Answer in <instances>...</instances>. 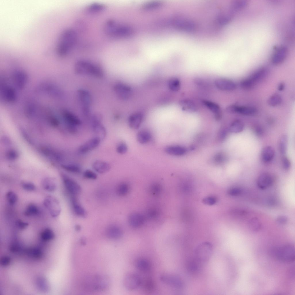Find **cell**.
<instances>
[{
  "label": "cell",
  "instance_id": "1",
  "mask_svg": "<svg viewBox=\"0 0 295 295\" xmlns=\"http://www.w3.org/2000/svg\"><path fill=\"white\" fill-rule=\"evenodd\" d=\"M77 39V35L73 29H68L64 31L59 37L58 52L61 56L67 55L73 48Z\"/></svg>",
  "mask_w": 295,
  "mask_h": 295
},
{
  "label": "cell",
  "instance_id": "2",
  "mask_svg": "<svg viewBox=\"0 0 295 295\" xmlns=\"http://www.w3.org/2000/svg\"><path fill=\"white\" fill-rule=\"evenodd\" d=\"M74 71L78 75H88L97 78L102 77L104 75L103 71L101 67L85 60L77 61L75 65Z\"/></svg>",
  "mask_w": 295,
  "mask_h": 295
},
{
  "label": "cell",
  "instance_id": "3",
  "mask_svg": "<svg viewBox=\"0 0 295 295\" xmlns=\"http://www.w3.org/2000/svg\"><path fill=\"white\" fill-rule=\"evenodd\" d=\"M109 278L103 275H96L89 276L84 281L83 286L85 289L90 291H105L110 285Z\"/></svg>",
  "mask_w": 295,
  "mask_h": 295
},
{
  "label": "cell",
  "instance_id": "4",
  "mask_svg": "<svg viewBox=\"0 0 295 295\" xmlns=\"http://www.w3.org/2000/svg\"><path fill=\"white\" fill-rule=\"evenodd\" d=\"M270 254L273 257L282 261L290 262L294 261L295 247L294 245L288 244L280 247L272 248Z\"/></svg>",
  "mask_w": 295,
  "mask_h": 295
},
{
  "label": "cell",
  "instance_id": "5",
  "mask_svg": "<svg viewBox=\"0 0 295 295\" xmlns=\"http://www.w3.org/2000/svg\"><path fill=\"white\" fill-rule=\"evenodd\" d=\"M104 28L106 33L109 36L113 37H125L130 35L132 32L131 28L119 25L112 20H109L106 22Z\"/></svg>",
  "mask_w": 295,
  "mask_h": 295
},
{
  "label": "cell",
  "instance_id": "6",
  "mask_svg": "<svg viewBox=\"0 0 295 295\" xmlns=\"http://www.w3.org/2000/svg\"><path fill=\"white\" fill-rule=\"evenodd\" d=\"M213 249L212 245L208 242H204L200 244L195 250L196 260L200 262L207 261L212 255Z\"/></svg>",
  "mask_w": 295,
  "mask_h": 295
},
{
  "label": "cell",
  "instance_id": "7",
  "mask_svg": "<svg viewBox=\"0 0 295 295\" xmlns=\"http://www.w3.org/2000/svg\"><path fill=\"white\" fill-rule=\"evenodd\" d=\"M78 98L80 103L83 114L88 116L90 113V106L92 99L91 94L87 90L79 89L77 91Z\"/></svg>",
  "mask_w": 295,
  "mask_h": 295
},
{
  "label": "cell",
  "instance_id": "8",
  "mask_svg": "<svg viewBox=\"0 0 295 295\" xmlns=\"http://www.w3.org/2000/svg\"><path fill=\"white\" fill-rule=\"evenodd\" d=\"M43 203L52 217L56 218L59 215L61 211V206L56 198L52 196H48L44 199Z\"/></svg>",
  "mask_w": 295,
  "mask_h": 295
},
{
  "label": "cell",
  "instance_id": "9",
  "mask_svg": "<svg viewBox=\"0 0 295 295\" xmlns=\"http://www.w3.org/2000/svg\"><path fill=\"white\" fill-rule=\"evenodd\" d=\"M160 279L164 283L175 289L180 290L183 288V281L177 275L165 274L161 275Z\"/></svg>",
  "mask_w": 295,
  "mask_h": 295
},
{
  "label": "cell",
  "instance_id": "10",
  "mask_svg": "<svg viewBox=\"0 0 295 295\" xmlns=\"http://www.w3.org/2000/svg\"><path fill=\"white\" fill-rule=\"evenodd\" d=\"M141 283V279L137 274L129 273L125 276L123 284L124 287L129 290H133L137 288Z\"/></svg>",
  "mask_w": 295,
  "mask_h": 295
},
{
  "label": "cell",
  "instance_id": "11",
  "mask_svg": "<svg viewBox=\"0 0 295 295\" xmlns=\"http://www.w3.org/2000/svg\"><path fill=\"white\" fill-rule=\"evenodd\" d=\"M61 177L65 188L71 194L75 196L81 192V187L77 182L64 174H61Z\"/></svg>",
  "mask_w": 295,
  "mask_h": 295
},
{
  "label": "cell",
  "instance_id": "12",
  "mask_svg": "<svg viewBox=\"0 0 295 295\" xmlns=\"http://www.w3.org/2000/svg\"><path fill=\"white\" fill-rule=\"evenodd\" d=\"M226 110L230 113H237L246 115H253L257 112L256 109L253 107L239 106L235 105H231L228 106L226 109Z\"/></svg>",
  "mask_w": 295,
  "mask_h": 295
},
{
  "label": "cell",
  "instance_id": "13",
  "mask_svg": "<svg viewBox=\"0 0 295 295\" xmlns=\"http://www.w3.org/2000/svg\"><path fill=\"white\" fill-rule=\"evenodd\" d=\"M101 141L99 138L94 137L80 146L78 148V152L80 154L87 153L97 148Z\"/></svg>",
  "mask_w": 295,
  "mask_h": 295
},
{
  "label": "cell",
  "instance_id": "14",
  "mask_svg": "<svg viewBox=\"0 0 295 295\" xmlns=\"http://www.w3.org/2000/svg\"><path fill=\"white\" fill-rule=\"evenodd\" d=\"M62 114L64 121L69 128L74 129L81 124V121L80 119L70 111L64 110Z\"/></svg>",
  "mask_w": 295,
  "mask_h": 295
},
{
  "label": "cell",
  "instance_id": "15",
  "mask_svg": "<svg viewBox=\"0 0 295 295\" xmlns=\"http://www.w3.org/2000/svg\"><path fill=\"white\" fill-rule=\"evenodd\" d=\"M115 92L120 99L126 100L131 96V90L128 86L122 83L116 84L114 87Z\"/></svg>",
  "mask_w": 295,
  "mask_h": 295
},
{
  "label": "cell",
  "instance_id": "16",
  "mask_svg": "<svg viewBox=\"0 0 295 295\" xmlns=\"http://www.w3.org/2000/svg\"><path fill=\"white\" fill-rule=\"evenodd\" d=\"M1 95L4 100L7 102L14 103L17 99V95L15 90L8 86L3 85L2 88Z\"/></svg>",
  "mask_w": 295,
  "mask_h": 295
},
{
  "label": "cell",
  "instance_id": "17",
  "mask_svg": "<svg viewBox=\"0 0 295 295\" xmlns=\"http://www.w3.org/2000/svg\"><path fill=\"white\" fill-rule=\"evenodd\" d=\"M215 86L219 89L224 91H231L236 88V85L232 81L226 79L219 78L214 82Z\"/></svg>",
  "mask_w": 295,
  "mask_h": 295
},
{
  "label": "cell",
  "instance_id": "18",
  "mask_svg": "<svg viewBox=\"0 0 295 295\" xmlns=\"http://www.w3.org/2000/svg\"><path fill=\"white\" fill-rule=\"evenodd\" d=\"M273 179L271 175L268 173H262L259 176L257 181L258 187L262 190L266 189L272 184Z\"/></svg>",
  "mask_w": 295,
  "mask_h": 295
},
{
  "label": "cell",
  "instance_id": "19",
  "mask_svg": "<svg viewBox=\"0 0 295 295\" xmlns=\"http://www.w3.org/2000/svg\"><path fill=\"white\" fill-rule=\"evenodd\" d=\"M287 48L285 47L278 48L272 56L271 61L275 65H278L282 62L285 59L287 54Z\"/></svg>",
  "mask_w": 295,
  "mask_h": 295
},
{
  "label": "cell",
  "instance_id": "20",
  "mask_svg": "<svg viewBox=\"0 0 295 295\" xmlns=\"http://www.w3.org/2000/svg\"><path fill=\"white\" fill-rule=\"evenodd\" d=\"M14 82L17 87L20 89H22L25 86L27 81V75L22 71H17L14 74Z\"/></svg>",
  "mask_w": 295,
  "mask_h": 295
},
{
  "label": "cell",
  "instance_id": "21",
  "mask_svg": "<svg viewBox=\"0 0 295 295\" xmlns=\"http://www.w3.org/2000/svg\"><path fill=\"white\" fill-rule=\"evenodd\" d=\"M105 232L108 238L113 239H118L122 235V231L121 229L115 225L109 226L107 228Z\"/></svg>",
  "mask_w": 295,
  "mask_h": 295
},
{
  "label": "cell",
  "instance_id": "22",
  "mask_svg": "<svg viewBox=\"0 0 295 295\" xmlns=\"http://www.w3.org/2000/svg\"><path fill=\"white\" fill-rule=\"evenodd\" d=\"M92 167L94 170L100 174L106 173L111 169V166L109 163L101 160H96L94 162Z\"/></svg>",
  "mask_w": 295,
  "mask_h": 295
},
{
  "label": "cell",
  "instance_id": "23",
  "mask_svg": "<svg viewBox=\"0 0 295 295\" xmlns=\"http://www.w3.org/2000/svg\"><path fill=\"white\" fill-rule=\"evenodd\" d=\"M145 217L142 214L138 213L131 214L129 218L130 225L132 227L137 228L142 225L145 221Z\"/></svg>",
  "mask_w": 295,
  "mask_h": 295
},
{
  "label": "cell",
  "instance_id": "24",
  "mask_svg": "<svg viewBox=\"0 0 295 295\" xmlns=\"http://www.w3.org/2000/svg\"><path fill=\"white\" fill-rule=\"evenodd\" d=\"M143 119V116L139 113H134L131 115L128 120L130 127L134 129H137L139 127Z\"/></svg>",
  "mask_w": 295,
  "mask_h": 295
},
{
  "label": "cell",
  "instance_id": "25",
  "mask_svg": "<svg viewBox=\"0 0 295 295\" xmlns=\"http://www.w3.org/2000/svg\"><path fill=\"white\" fill-rule=\"evenodd\" d=\"M71 202L73 209L75 214L81 217H86L87 215L86 211L78 202L74 196L71 197Z\"/></svg>",
  "mask_w": 295,
  "mask_h": 295
},
{
  "label": "cell",
  "instance_id": "26",
  "mask_svg": "<svg viewBox=\"0 0 295 295\" xmlns=\"http://www.w3.org/2000/svg\"><path fill=\"white\" fill-rule=\"evenodd\" d=\"M275 154V151L272 147L269 145L265 146L261 152L262 159L265 162H270L273 158Z\"/></svg>",
  "mask_w": 295,
  "mask_h": 295
},
{
  "label": "cell",
  "instance_id": "27",
  "mask_svg": "<svg viewBox=\"0 0 295 295\" xmlns=\"http://www.w3.org/2000/svg\"><path fill=\"white\" fill-rule=\"evenodd\" d=\"M203 103L215 115V118L217 120L220 119L221 117V110L220 106L217 104L213 102L207 101L203 100Z\"/></svg>",
  "mask_w": 295,
  "mask_h": 295
},
{
  "label": "cell",
  "instance_id": "28",
  "mask_svg": "<svg viewBox=\"0 0 295 295\" xmlns=\"http://www.w3.org/2000/svg\"><path fill=\"white\" fill-rule=\"evenodd\" d=\"M179 105L182 109L190 113L194 112L197 110V107L192 101L188 99H184L179 102Z\"/></svg>",
  "mask_w": 295,
  "mask_h": 295
},
{
  "label": "cell",
  "instance_id": "29",
  "mask_svg": "<svg viewBox=\"0 0 295 295\" xmlns=\"http://www.w3.org/2000/svg\"><path fill=\"white\" fill-rule=\"evenodd\" d=\"M165 151L168 154L175 156L183 155L186 152V150L184 147L175 145L167 147L165 148Z\"/></svg>",
  "mask_w": 295,
  "mask_h": 295
},
{
  "label": "cell",
  "instance_id": "30",
  "mask_svg": "<svg viewBox=\"0 0 295 295\" xmlns=\"http://www.w3.org/2000/svg\"><path fill=\"white\" fill-rule=\"evenodd\" d=\"M267 72L266 68L264 67L261 68L255 72L249 78L255 85L265 77Z\"/></svg>",
  "mask_w": 295,
  "mask_h": 295
},
{
  "label": "cell",
  "instance_id": "31",
  "mask_svg": "<svg viewBox=\"0 0 295 295\" xmlns=\"http://www.w3.org/2000/svg\"><path fill=\"white\" fill-rule=\"evenodd\" d=\"M42 186L44 190L49 192H53L57 188V185L55 180L51 177L44 178L42 182Z\"/></svg>",
  "mask_w": 295,
  "mask_h": 295
},
{
  "label": "cell",
  "instance_id": "32",
  "mask_svg": "<svg viewBox=\"0 0 295 295\" xmlns=\"http://www.w3.org/2000/svg\"><path fill=\"white\" fill-rule=\"evenodd\" d=\"M137 138L139 142L141 144H145L150 141L151 139V136L148 131L142 130L138 133Z\"/></svg>",
  "mask_w": 295,
  "mask_h": 295
},
{
  "label": "cell",
  "instance_id": "33",
  "mask_svg": "<svg viewBox=\"0 0 295 295\" xmlns=\"http://www.w3.org/2000/svg\"><path fill=\"white\" fill-rule=\"evenodd\" d=\"M243 122L239 120L234 121L230 124L229 131L231 133H237L241 132L244 128Z\"/></svg>",
  "mask_w": 295,
  "mask_h": 295
},
{
  "label": "cell",
  "instance_id": "34",
  "mask_svg": "<svg viewBox=\"0 0 295 295\" xmlns=\"http://www.w3.org/2000/svg\"><path fill=\"white\" fill-rule=\"evenodd\" d=\"M135 266L137 269L142 271H147L149 270L150 267L149 262L144 258L138 259L136 261Z\"/></svg>",
  "mask_w": 295,
  "mask_h": 295
},
{
  "label": "cell",
  "instance_id": "35",
  "mask_svg": "<svg viewBox=\"0 0 295 295\" xmlns=\"http://www.w3.org/2000/svg\"><path fill=\"white\" fill-rule=\"evenodd\" d=\"M288 137L286 135H283L281 137L279 144V151L281 154L284 155L285 154L287 148Z\"/></svg>",
  "mask_w": 295,
  "mask_h": 295
},
{
  "label": "cell",
  "instance_id": "36",
  "mask_svg": "<svg viewBox=\"0 0 295 295\" xmlns=\"http://www.w3.org/2000/svg\"><path fill=\"white\" fill-rule=\"evenodd\" d=\"M248 225L249 229L254 232L259 231L261 227V224L260 220L256 218H253L250 219Z\"/></svg>",
  "mask_w": 295,
  "mask_h": 295
},
{
  "label": "cell",
  "instance_id": "37",
  "mask_svg": "<svg viewBox=\"0 0 295 295\" xmlns=\"http://www.w3.org/2000/svg\"><path fill=\"white\" fill-rule=\"evenodd\" d=\"M168 86L170 90L173 91H177L180 90L181 83L178 78L173 77L169 80L168 82Z\"/></svg>",
  "mask_w": 295,
  "mask_h": 295
},
{
  "label": "cell",
  "instance_id": "38",
  "mask_svg": "<svg viewBox=\"0 0 295 295\" xmlns=\"http://www.w3.org/2000/svg\"><path fill=\"white\" fill-rule=\"evenodd\" d=\"M62 167L65 170L73 173H79L81 171L80 167L76 164H63L62 165Z\"/></svg>",
  "mask_w": 295,
  "mask_h": 295
},
{
  "label": "cell",
  "instance_id": "39",
  "mask_svg": "<svg viewBox=\"0 0 295 295\" xmlns=\"http://www.w3.org/2000/svg\"><path fill=\"white\" fill-rule=\"evenodd\" d=\"M39 213V209L35 205L33 204H29L26 207L24 211L26 215L31 216L37 215Z\"/></svg>",
  "mask_w": 295,
  "mask_h": 295
},
{
  "label": "cell",
  "instance_id": "40",
  "mask_svg": "<svg viewBox=\"0 0 295 295\" xmlns=\"http://www.w3.org/2000/svg\"><path fill=\"white\" fill-rule=\"evenodd\" d=\"M282 101V98L280 95L278 94H274L269 98L268 103L271 106H276L280 105Z\"/></svg>",
  "mask_w": 295,
  "mask_h": 295
},
{
  "label": "cell",
  "instance_id": "41",
  "mask_svg": "<svg viewBox=\"0 0 295 295\" xmlns=\"http://www.w3.org/2000/svg\"><path fill=\"white\" fill-rule=\"evenodd\" d=\"M129 190L128 186L125 183L120 184L118 186L117 189V194L120 196H124L128 193Z\"/></svg>",
  "mask_w": 295,
  "mask_h": 295
},
{
  "label": "cell",
  "instance_id": "42",
  "mask_svg": "<svg viewBox=\"0 0 295 295\" xmlns=\"http://www.w3.org/2000/svg\"><path fill=\"white\" fill-rule=\"evenodd\" d=\"M6 197L9 203L11 205H14L17 202L18 197L16 194L13 191L8 192L6 194Z\"/></svg>",
  "mask_w": 295,
  "mask_h": 295
},
{
  "label": "cell",
  "instance_id": "43",
  "mask_svg": "<svg viewBox=\"0 0 295 295\" xmlns=\"http://www.w3.org/2000/svg\"><path fill=\"white\" fill-rule=\"evenodd\" d=\"M150 192L153 195L157 196L161 192L162 188L161 186L158 183H154L150 186Z\"/></svg>",
  "mask_w": 295,
  "mask_h": 295
},
{
  "label": "cell",
  "instance_id": "44",
  "mask_svg": "<svg viewBox=\"0 0 295 295\" xmlns=\"http://www.w3.org/2000/svg\"><path fill=\"white\" fill-rule=\"evenodd\" d=\"M104 5L101 3H95L90 5L88 7V9L91 12H98L101 11L104 9Z\"/></svg>",
  "mask_w": 295,
  "mask_h": 295
},
{
  "label": "cell",
  "instance_id": "45",
  "mask_svg": "<svg viewBox=\"0 0 295 295\" xmlns=\"http://www.w3.org/2000/svg\"><path fill=\"white\" fill-rule=\"evenodd\" d=\"M255 84L249 78L245 79L241 82V86L243 89L249 90L253 87Z\"/></svg>",
  "mask_w": 295,
  "mask_h": 295
},
{
  "label": "cell",
  "instance_id": "46",
  "mask_svg": "<svg viewBox=\"0 0 295 295\" xmlns=\"http://www.w3.org/2000/svg\"><path fill=\"white\" fill-rule=\"evenodd\" d=\"M21 185L23 189L27 191H33L36 189L35 185L31 182L23 181L22 182Z\"/></svg>",
  "mask_w": 295,
  "mask_h": 295
},
{
  "label": "cell",
  "instance_id": "47",
  "mask_svg": "<svg viewBox=\"0 0 295 295\" xmlns=\"http://www.w3.org/2000/svg\"><path fill=\"white\" fill-rule=\"evenodd\" d=\"M84 176L87 179L94 180L97 179V174L93 171L90 169H87L84 172Z\"/></svg>",
  "mask_w": 295,
  "mask_h": 295
},
{
  "label": "cell",
  "instance_id": "48",
  "mask_svg": "<svg viewBox=\"0 0 295 295\" xmlns=\"http://www.w3.org/2000/svg\"><path fill=\"white\" fill-rule=\"evenodd\" d=\"M127 146L126 144L123 142H120L117 146L116 151L120 154H124L127 152Z\"/></svg>",
  "mask_w": 295,
  "mask_h": 295
},
{
  "label": "cell",
  "instance_id": "49",
  "mask_svg": "<svg viewBox=\"0 0 295 295\" xmlns=\"http://www.w3.org/2000/svg\"><path fill=\"white\" fill-rule=\"evenodd\" d=\"M144 284V288L148 291L152 290L154 287V283L151 279H148L145 281Z\"/></svg>",
  "mask_w": 295,
  "mask_h": 295
},
{
  "label": "cell",
  "instance_id": "50",
  "mask_svg": "<svg viewBox=\"0 0 295 295\" xmlns=\"http://www.w3.org/2000/svg\"><path fill=\"white\" fill-rule=\"evenodd\" d=\"M217 199L214 196H209L204 198L203 200L204 203L208 205H212L216 203Z\"/></svg>",
  "mask_w": 295,
  "mask_h": 295
},
{
  "label": "cell",
  "instance_id": "51",
  "mask_svg": "<svg viewBox=\"0 0 295 295\" xmlns=\"http://www.w3.org/2000/svg\"><path fill=\"white\" fill-rule=\"evenodd\" d=\"M18 154L15 150H12L8 151L6 153V156L9 159L14 160L17 159Z\"/></svg>",
  "mask_w": 295,
  "mask_h": 295
},
{
  "label": "cell",
  "instance_id": "52",
  "mask_svg": "<svg viewBox=\"0 0 295 295\" xmlns=\"http://www.w3.org/2000/svg\"><path fill=\"white\" fill-rule=\"evenodd\" d=\"M158 215V212L155 209H150L147 212V215L148 217L150 219L156 218Z\"/></svg>",
  "mask_w": 295,
  "mask_h": 295
},
{
  "label": "cell",
  "instance_id": "53",
  "mask_svg": "<svg viewBox=\"0 0 295 295\" xmlns=\"http://www.w3.org/2000/svg\"><path fill=\"white\" fill-rule=\"evenodd\" d=\"M241 189L238 187H233L230 188L228 191V194L231 196H236L239 195L241 193Z\"/></svg>",
  "mask_w": 295,
  "mask_h": 295
},
{
  "label": "cell",
  "instance_id": "54",
  "mask_svg": "<svg viewBox=\"0 0 295 295\" xmlns=\"http://www.w3.org/2000/svg\"><path fill=\"white\" fill-rule=\"evenodd\" d=\"M15 225L20 230H23L28 226L29 224L27 222L19 220L16 221Z\"/></svg>",
  "mask_w": 295,
  "mask_h": 295
},
{
  "label": "cell",
  "instance_id": "55",
  "mask_svg": "<svg viewBox=\"0 0 295 295\" xmlns=\"http://www.w3.org/2000/svg\"><path fill=\"white\" fill-rule=\"evenodd\" d=\"M282 164L283 168L286 170L289 169L291 164L290 160L285 156H283L282 158Z\"/></svg>",
  "mask_w": 295,
  "mask_h": 295
},
{
  "label": "cell",
  "instance_id": "56",
  "mask_svg": "<svg viewBox=\"0 0 295 295\" xmlns=\"http://www.w3.org/2000/svg\"><path fill=\"white\" fill-rule=\"evenodd\" d=\"M277 221L279 224H284L286 223L288 221L287 218L283 215L279 216L277 218Z\"/></svg>",
  "mask_w": 295,
  "mask_h": 295
},
{
  "label": "cell",
  "instance_id": "57",
  "mask_svg": "<svg viewBox=\"0 0 295 295\" xmlns=\"http://www.w3.org/2000/svg\"><path fill=\"white\" fill-rule=\"evenodd\" d=\"M224 157L223 154L218 153L215 156L214 159L217 162L220 163L224 160Z\"/></svg>",
  "mask_w": 295,
  "mask_h": 295
},
{
  "label": "cell",
  "instance_id": "58",
  "mask_svg": "<svg viewBox=\"0 0 295 295\" xmlns=\"http://www.w3.org/2000/svg\"><path fill=\"white\" fill-rule=\"evenodd\" d=\"M289 275L290 278L293 279L295 276V268L294 266H292L289 269Z\"/></svg>",
  "mask_w": 295,
  "mask_h": 295
},
{
  "label": "cell",
  "instance_id": "59",
  "mask_svg": "<svg viewBox=\"0 0 295 295\" xmlns=\"http://www.w3.org/2000/svg\"><path fill=\"white\" fill-rule=\"evenodd\" d=\"M284 84L283 83H281L279 85L278 87V90L280 91L282 90L284 88Z\"/></svg>",
  "mask_w": 295,
  "mask_h": 295
},
{
  "label": "cell",
  "instance_id": "60",
  "mask_svg": "<svg viewBox=\"0 0 295 295\" xmlns=\"http://www.w3.org/2000/svg\"><path fill=\"white\" fill-rule=\"evenodd\" d=\"M75 228L77 231H79L81 229V226L79 225H76L75 226Z\"/></svg>",
  "mask_w": 295,
  "mask_h": 295
}]
</instances>
